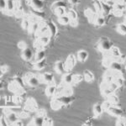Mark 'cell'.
<instances>
[{"label":"cell","instance_id":"obj_20","mask_svg":"<svg viewBox=\"0 0 126 126\" xmlns=\"http://www.w3.org/2000/svg\"><path fill=\"white\" fill-rule=\"evenodd\" d=\"M47 25L49 29V34L50 37H55L57 34V26L53 21H47Z\"/></svg>","mask_w":126,"mask_h":126},{"label":"cell","instance_id":"obj_34","mask_svg":"<svg viewBox=\"0 0 126 126\" xmlns=\"http://www.w3.org/2000/svg\"><path fill=\"white\" fill-rule=\"evenodd\" d=\"M66 8V3L64 0H56V2H54L51 4V9L54 10L57 8Z\"/></svg>","mask_w":126,"mask_h":126},{"label":"cell","instance_id":"obj_8","mask_svg":"<svg viewBox=\"0 0 126 126\" xmlns=\"http://www.w3.org/2000/svg\"><path fill=\"white\" fill-rule=\"evenodd\" d=\"M4 116L7 119L9 125H12L15 121H17L18 119H19V113H15L13 111H9V110H4Z\"/></svg>","mask_w":126,"mask_h":126},{"label":"cell","instance_id":"obj_59","mask_svg":"<svg viewBox=\"0 0 126 126\" xmlns=\"http://www.w3.org/2000/svg\"><path fill=\"white\" fill-rule=\"evenodd\" d=\"M115 3H122V4L126 5V0H114Z\"/></svg>","mask_w":126,"mask_h":126},{"label":"cell","instance_id":"obj_54","mask_svg":"<svg viewBox=\"0 0 126 126\" xmlns=\"http://www.w3.org/2000/svg\"><path fill=\"white\" fill-rule=\"evenodd\" d=\"M2 126H3V125H9V123H8V121H7V119H6V118L4 115H3L2 114L1 115V124H0Z\"/></svg>","mask_w":126,"mask_h":126},{"label":"cell","instance_id":"obj_1","mask_svg":"<svg viewBox=\"0 0 126 126\" xmlns=\"http://www.w3.org/2000/svg\"><path fill=\"white\" fill-rule=\"evenodd\" d=\"M74 101V97L72 95H59L53 97L50 102L51 109L54 110H59L64 106H68Z\"/></svg>","mask_w":126,"mask_h":126},{"label":"cell","instance_id":"obj_62","mask_svg":"<svg viewBox=\"0 0 126 126\" xmlns=\"http://www.w3.org/2000/svg\"><path fill=\"white\" fill-rule=\"evenodd\" d=\"M125 71H126V65H125Z\"/></svg>","mask_w":126,"mask_h":126},{"label":"cell","instance_id":"obj_38","mask_svg":"<svg viewBox=\"0 0 126 126\" xmlns=\"http://www.w3.org/2000/svg\"><path fill=\"white\" fill-rule=\"evenodd\" d=\"M58 21L59 23L61 24H62V25H66V24H70V18H69V16L67 15V14L63 16H61V17H58Z\"/></svg>","mask_w":126,"mask_h":126},{"label":"cell","instance_id":"obj_44","mask_svg":"<svg viewBox=\"0 0 126 126\" xmlns=\"http://www.w3.org/2000/svg\"><path fill=\"white\" fill-rule=\"evenodd\" d=\"M117 31L120 34H122V35H125L126 34V24H125V23L119 24V25L117 26Z\"/></svg>","mask_w":126,"mask_h":126},{"label":"cell","instance_id":"obj_6","mask_svg":"<svg viewBox=\"0 0 126 126\" xmlns=\"http://www.w3.org/2000/svg\"><path fill=\"white\" fill-rule=\"evenodd\" d=\"M24 82H25V83H27L30 87H37L38 85H39V83L40 82L39 77L35 76L34 73H31V72L26 73L24 76Z\"/></svg>","mask_w":126,"mask_h":126},{"label":"cell","instance_id":"obj_29","mask_svg":"<svg viewBox=\"0 0 126 126\" xmlns=\"http://www.w3.org/2000/svg\"><path fill=\"white\" fill-rule=\"evenodd\" d=\"M72 73H65L62 75V81L65 85H71L72 82Z\"/></svg>","mask_w":126,"mask_h":126},{"label":"cell","instance_id":"obj_39","mask_svg":"<svg viewBox=\"0 0 126 126\" xmlns=\"http://www.w3.org/2000/svg\"><path fill=\"white\" fill-rule=\"evenodd\" d=\"M15 15V17L17 18V19H23V18L24 17V15H25L23 7L21 6V7L16 9L15 12V15Z\"/></svg>","mask_w":126,"mask_h":126},{"label":"cell","instance_id":"obj_57","mask_svg":"<svg viewBox=\"0 0 126 126\" xmlns=\"http://www.w3.org/2000/svg\"><path fill=\"white\" fill-rule=\"evenodd\" d=\"M67 1H68V3L72 5H77V4H78V3H79V0H67Z\"/></svg>","mask_w":126,"mask_h":126},{"label":"cell","instance_id":"obj_60","mask_svg":"<svg viewBox=\"0 0 126 126\" xmlns=\"http://www.w3.org/2000/svg\"><path fill=\"white\" fill-rule=\"evenodd\" d=\"M103 1H104V2H107V1H109V0H103Z\"/></svg>","mask_w":126,"mask_h":126},{"label":"cell","instance_id":"obj_55","mask_svg":"<svg viewBox=\"0 0 126 126\" xmlns=\"http://www.w3.org/2000/svg\"><path fill=\"white\" fill-rule=\"evenodd\" d=\"M70 24L72 27H77V26L79 24V22H78V19H71L70 21Z\"/></svg>","mask_w":126,"mask_h":126},{"label":"cell","instance_id":"obj_42","mask_svg":"<svg viewBox=\"0 0 126 126\" xmlns=\"http://www.w3.org/2000/svg\"><path fill=\"white\" fill-rule=\"evenodd\" d=\"M84 79V77L82 74H73L72 75V82L74 84H78V83L81 82L82 81H83Z\"/></svg>","mask_w":126,"mask_h":126},{"label":"cell","instance_id":"obj_17","mask_svg":"<svg viewBox=\"0 0 126 126\" xmlns=\"http://www.w3.org/2000/svg\"><path fill=\"white\" fill-rule=\"evenodd\" d=\"M33 56H34L33 50L29 47H27L26 49L22 50L21 57L23 60L26 61V62H30L32 60V58H33Z\"/></svg>","mask_w":126,"mask_h":126},{"label":"cell","instance_id":"obj_24","mask_svg":"<svg viewBox=\"0 0 126 126\" xmlns=\"http://www.w3.org/2000/svg\"><path fill=\"white\" fill-rule=\"evenodd\" d=\"M46 66V59L41 61H38V62H34L33 63V69L35 71H40L43 70Z\"/></svg>","mask_w":126,"mask_h":126},{"label":"cell","instance_id":"obj_9","mask_svg":"<svg viewBox=\"0 0 126 126\" xmlns=\"http://www.w3.org/2000/svg\"><path fill=\"white\" fill-rule=\"evenodd\" d=\"M39 79H40V82L41 83H45V84H50L52 83L54 81V75L50 72H45L42 73V74L39 75Z\"/></svg>","mask_w":126,"mask_h":126},{"label":"cell","instance_id":"obj_35","mask_svg":"<svg viewBox=\"0 0 126 126\" xmlns=\"http://www.w3.org/2000/svg\"><path fill=\"white\" fill-rule=\"evenodd\" d=\"M103 82L106 83H111L113 82V73H112L111 70L105 72L104 77H103Z\"/></svg>","mask_w":126,"mask_h":126},{"label":"cell","instance_id":"obj_27","mask_svg":"<svg viewBox=\"0 0 126 126\" xmlns=\"http://www.w3.org/2000/svg\"><path fill=\"white\" fill-rule=\"evenodd\" d=\"M88 58V52L85 50H81L78 52V59L79 62H85Z\"/></svg>","mask_w":126,"mask_h":126},{"label":"cell","instance_id":"obj_16","mask_svg":"<svg viewBox=\"0 0 126 126\" xmlns=\"http://www.w3.org/2000/svg\"><path fill=\"white\" fill-rule=\"evenodd\" d=\"M84 15L87 18V19L89 20V22H90V23L94 24V21H95V19H96L97 16L98 15V14H97V12L93 11V9H89V8H88V9H85Z\"/></svg>","mask_w":126,"mask_h":126},{"label":"cell","instance_id":"obj_12","mask_svg":"<svg viewBox=\"0 0 126 126\" xmlns=\"http://www.w3.org/2000/svg\"><path fill=\"white\" fill-rule=\"evenodd\" d=\"M77 64V59L76 56H74L73 54L69 55L66 58V62H65V66H66V71H71L72 70L73 67L76 66Z\"/></svg>","mask_w":126,"mask_h":126},{"label":"cell","instance_id":"obj_58","mask_svg":"<svg viewBox=\"0 0 126 126\" xmlns=\"http://www.w3.org/2000/svg\"><path fill=\"white\" fill-rule=\"evenodd\" d=\"M15 3L16 9H18V8H19V7H21V6H22L21 0H15Z\"/></svg>","mask_w":126,"mask_h":126},{"label":"cell","instance_id":"obj_22","mask_svg":"<svg viewBox=\"0 0 126 126\" xmlns=\"http://www.w3.org/2000/svg\"><path fill=\"white\" fill-rule=\"evenodd\" d=\"M93 114H94V117L95 118H97L99 116H101L103 113V110H104V109H103V104H101V103H95L94 106H93Z\"/></svg>","mask_w":126,"mask_h":126},{"label":"cell","instance_id":"obj_36","mask_svg":"<svg viewBox=\"0 0 126 126\" xmlns=\"http://www.w3.org/2000/svg\"><path fill=\"white\" fill-rule=\"evenodd\" d=\"M4 110H9V111H13V112H15V113H19L21 111H23V108L21 106H19V105H16V106H6L5 108L2 107Z\"/></svg>","mask_w":126,"mask_h":126},{"label":"cell","instance_id":"obj_7","mask_svg":"<svg viewBox=\"0 0 126 126\" xmlns=\"http://www.w3.org/2000/svg\"><path fill=\"white\" fill-rule=\"evenodd\" d=\"M24 109L30 112H36L39 109V105H38L37 101L33 97H29L26 99L24 103Z\"/></svg>","mask_w":126,"mask_h":126},{"label":"cell","instance_id":"obj_40","mask_svg":"<svg viewBox=\"0 0 126 126\" xmlns=\"http://www.w3.org/2000/svg\"><path fill=\"white\" fill-rule=\"evenodd\" d=\"M94 24H96L97 26H103L105 24V19L103 15H98L97 16L96 19L94 21Z\"/></svg>","mask_w":126,"mask_h":126},{"label":"cell","instance_id":"obj_30","mask_svg":"<svg viewBox=\"0 0 126 126\" xmlns=\"http://www.w3.org/2000/svg\"><path fill=\"white\" fill-rule=\"evenodd\" d=\"M46 59V50L44 49H40L37 50L34 56V62H38V61H41Z\"/></svg>","mask_w":126,"mask_h":126},{"label":"cell","instance_id":"obj_41","mask_svg":"<svg viewBox=\"0 0 126 126\" xmlns=\"http://www.w3.org/2000/svg\"><path fill=\"white\" fill-rule=\"evenodd\" d=\"M55 15H56L57 17H61V16H63L65 15H66L67 14V12H66V8H57V9H54L53 10Z\"/></svg>","mask_w":126,"mask_h":126},{"label":"cell","instance_id":"obj_21","mask_svg":"<svg viewBox=\"0 0 126 126\" xmlns=\"http://www.w3.org/2000/svg\"><path fill=\"white\" fill-rule=\"evenodd\" d=\"M44 120L45 117L40 116V115L36 114L33 119H32L31 122L29 124V125H34V126H42L44 125Z\"/></svg>","mask_w":126,"mask_h":126},{"label":"cell","instance_id":"obj_43","mask_svg":"<svg viewBox=\"0 0 126 126\" xmlns=\"http://www.w3.org/2000/svg\"><path fill=\"white\" fill-rule=\"evenodd\" d=\"M23 95H20V94H15L14 95L13 97H12V102H13L16 105H19L20 103H23V97H22Z\"/></svg>","mask_w":126,"mask_h":126},{"label":"cell","instance_id":"obj_15","mask_svg":"<svg viewBox=\"0 0 126 126\" xmlns=\"http://www.w3.org/2000/svg\"><path fill=\"white\" fill-rule=\"evenodd\" d=\"M56 91H57V87H56V84L55 83V82H53L52 83H50V84L47 85L45 93H46V96L54 97L56 93Z\"/></svg>","mask_w":126,"mask_h":126},{"label":"cell","instance_id":"obj_28","mask_svg":"<svg viewBox=\"0 0 126 126\" xmlns=\"http://www.w3.org/2000/svg\"><path fill=\"white\" fill-rule=\"evenodd\" d=\"M102 0H93V5L95 8L97 13L98 15H102L103 14V6H102Z\"/></svg>","mask_w":126,"mask_h":126},{"label":"cell","instance_id":"obj_61","mask_svg":"<svg viewBox=\"0 0 126 126\" xmlns=\"http://www.w3.org/2000/svg\"><path fill=\"white\" fill-rule=\"evenodd\" d=\"M125 24H126V17H125Z\"/></svg>","mask_w":126,"mask_h":126},{"label":"cell","instance_id":"obj_56","mask_svg":"<svg viewBox=\"0 0 126 126\" xmlns=\"http://www.w3.org/2000/svg\"><path fill=\"white\" fill-rule=\"evenodd\" d=\"M12 125H13V126H23L24 124H23V122L20 120V119H18V120L15 121Z\"/></svg>","mask_w":126,"mask_h":126},{"label":"cell","instance_id":"obj_51","mask_svg":"<svg viewBox=\"0 0 126 126\" xmlns=\"http://www.w3.org/2000/svg\"><path fill=\"white\" fill-rule=\"evenodd\" d=\"M47 112L45 109H39L37 111H36V114L37 115H40V116H43V117H46L47 116Z\"/></svg>","mask_w":126,"mask_h":126},{"label":"cell","instance_id":"obj_26","mask_svg":"<svg viewBox=\"0 0 126 126\" xmlns=\"http://www.w3.org/2000/svg\"><path fill=\"white\" fill-rule=\"evenodd\" d=\"M83 77H84V80L87 82H92L94 81V74L89 70H84L83 72Z\"/></svg>","mask_w":126,"mask_h":126},{"label":"cell","instance_id":"obj_10","mask_svg":"<svg viewBox=\"0 0 126 126\" xmlns=\"http://www.w3.org/2000/svg\"><path fill=\"white\" fill-rule=\"evenodd\" d=\"M35 34H36L37 37L41 36V35H45V34H49V29H48V25H47V21H46V20H40L39 29H38Z\"/></svg>","mask_w":126,"mask_h":126},{"label":"cell","instance_id":"obj_48","mask_svg":"<svg viewBox=\"0 0 126 126\" xmlns=\"http://www.w3.org/2000/svg\"><path fill=\"white\" fill-rule=\"evenodd\" d=\"M9 71V66H8V65H2L1 66V68H0V73H1V75H0V77H3V74H6Z\"/></svg>","mask_w":126,"mask_h":126},{"label":"cell","instance_id":"obj_31","mask_svg":"<svg viewBox=\"0 0 126 126\" xmlns=\"http://www.w3.org/2000/svg\"><path fill=\"white\" fill-rule=\"evenodd\" d=\"M30 14H32L33 15H34L40 20H44L45 18H46V14H45L42 10H36V9H31V10H30Z\"/></svg>","mask_w":126,"mask_h":126},{"label":"cell","instance_id":"obj_19","mask_svg":"<svg viewBox=\"0 0 126 126\" xmlns=\"http://www.w3.org/2000/svg\"><path fill=\"white\" fill-rule=\"evenodd\" d=\"M16 9V6L15 0H7V9H6L5 15H14Z\"/></svg>","mask_w":126,"mask_h":126},{"label":"cell","instance_id":"obj_4","mask_svg":"<svg viewBox=\"0 0 126 126\" xmlns=\"http://www.w3.org/2000/svg\"><path fill=\"white\" fill-rule=\"evenodd\" d=\"M113 43L111 40L107 37H101L98 41V45H97V48L100 51L107 53L110 49L113 47Z\"/></svg>","mask_w":126,"mask_h":126},{"label":"cell","instance_id":"obj_46","mask_svg":"<svg viewBox=\"0 0 126 126\" xmlns=\"http://www.w3.org/2000/svg\"><path fill=\"white\" fill-rule=\"evenodd\" d=\"M116 125L117 126H125L126 125V119L125 117H123V115L118 117V119L116 121Z\"/></svg>","mask_w":126,"mask_h":126},{"label":"cell","instance_id":"obj_49","mask_svg":"<svg viewBox=\"0 0 126 126\" xmlns=\"http://www.w3.org/2000/svg\"><path fill=\"white\" fill-rule=\"evenodd\" d=\"M29 116H30V112L25 110V109H24L23 111H21L19 113V119H25V118H28Z\"/></svg>","mask_w":126,"mask_h":126},{"label":"cell","instance_id":"obj_47","mask_svg":"<svg viewBox=\"0 0 126 126\" xmlns=\"http://www.w3.org/2000/svg\"><path fill=\"white\" fill-rule=\"evenodd\" d=\"M0 9L3 14L6 13V9H7V0H1L0 1Z\"/></svg>","mask_w":126,"mask_h":126},{"label":"cell","instance_id":"obj_11","mask_svg":"<svg viewBox=\"0 0 126 126\" xmlns=\"http://www.w3.org/2000/svg\"><path fill=\"white\" fill-rule=\"evenodd\" d=\"M26 3L31 9L36 10H42L45 5L44 0H26Z\"/></svg>","mask_w":126,"mask_h":126},{"label":"cell","instance_id":"obj_45","mask_svg":"<svg viewBox=\"0 0 126 126\" xmlns=\"http://www.w3.org/2000/svg\"><path fill=\"white\" fill-rule=\"evenodd\" d=\"M67 15L69 16L70 19H78V13L72 9H69L67 11Z\"/></svg>","mask_w":126,"mask_h":126},{"label":"cell","instance_id":"obj_2","mask_svg":"<svg viewBox=\"0 0 126 126\" xmlns=\"http://www.w3.org/2000/svg\"><path fill=\"white\" fill-rule=\"evenodd\" d=\"M24 83H25V82H24V78L18 76L14 77L9 84V90L10 92L14 93L15 94L24 95L25 93Z\"/></svg>","mask_w":126,"mask_h":126},{"label":"cell","instance_id":"obj_53","mask_svg":"<svg viewBox=\"0 0 126 126\" xmlns=\"http://www.w3.org/2000/svg\"><path fill=\"white\" fill-rule=\"evenodd\" d=\"M114 61H117V62H119V63H121V64H124L126 61V56L124 54H122L121 56L117 59V60H114Z\"/></svg>","mask_w":126,"mask_h":126},{"label":"cell","instance_id":"obj_5","mask_svg":"<svg viewBox=\"0 0 126 126\" xmlns=\"http://www.w3.org/2000/svg\"><path fill=\"white\" fill-rule=\"evenodd\" d=\"M50 34H45V35H41L37 37L34 43V47H35L37 50L40 49H44V46H47L50 42Z\"/></svg>","mask_w":126,"mask_h":126},{"label":"cell","instance_id":"obj_37","mask_svg":"<svg viewBox=\"0 0 126 126\" xmlns=\"http://www.w3.org/2000/svg\"><path fill=\"white\" fill-rule=\"evenodd\" d=\"M30 25V20L29 19V17H28V15H24V17L22 19L21 26H22V28H23L24 30H28Z\"/></svg>","mask_w":126,"mask_h":126},{"label":"cell","instance_id":"obj_23","mask_svg":"<svg viewBox=\"0 0 126 126\" xmlns=\"http://www.w3.org/2000/svg\"><path fill=\"white\" fill-rule=\"evenodd\" d=\"M107 101L112 105H119V97H118L117 94H115V93H113L111 94H109V96H107Z\"/></svg>","mask_w":126,"mask_h":126},{"label":"cell","instance_id":"obj_33","mask_svg":"<svg viewBox=\"0 0 126 126\" xmlns=\"http://www.w3.org/2000/svg\"><path fill=\"white\" fill-rule=\"evenodd\" d=\"M40 22H32L30 23V25L28 29V32L30 34H36L38 29H39Z\"/></svg>","mask_w":126,"mask_h":126},{"label":"cell","instance_id":"obj_14","mask_svg":"<svg viewBox=\"0 0 126 126\" xmlns=\"http://www.w3.org/2000/svg\"><path fill=\"white\" fill-rule=\"evenodd\" d=\"M100 91H101V93H102L104 97H107V96H109V94H111V93H114L110 86V83H106L104 82H103L102 84H101Z\"/></svg>","mask_w":126,"mask_h":126},{"label":"cell","instance_id":"obj_52","mask_svg":"<svg viewBox=\"0 0 126 126\" xmlns=\"http://www.w3.org/2000/svg\"><path fill=\"white\" fill-rule=\"evenodd\" d=\"M18 47L23 50L28 47L27 43H26L25 41H24V40H20V41H19V43H18Z\"/></svg>","mask_w":126,"mask_h":126},{"label":"cell","instance_id":"obj_50","mask_svg":"<svg viewBox=\"0 0 126 126\" xmlns=\"http://www.w3.org/2000/svg\"><path fill=\"white\" fill-rule=\"evenodd\" d=\"M44 125H46V126L53 125V119L49 118L48 116H46L45 117V120H44Z\"/></svg>","mask_w":126,"mask_h":126},{"label":"cell","instance_id":"obj_25","mask_svg":"<svg viewBox=\"0 0 126 126\" xmlns=\"http://www.w3.org/2000/svg\"><path fill=\"white\" fill-rule=\"evenodd\" d=\"M108 68H109V70H112V71H119V72H121L122 71V64L121 63H119V62H117V61L113 60Z\"/></svg>","mask_w":126,"mask_h":126},{"label":"cell","instance_id":"obj_32","mask_svg":"<svg viewBox=\"0 0 126 126\" xmlns=\"http://www.w3.org/2000/svg\"><path fill=\"white\" fill-rule=\"evenodd\" d=\"M102 6H103V14L102 15H109V14H111L112 12V6H110L107 2H104L102 0Z\"/></svg>","mask_w":126,"mask_h":126},{"label":"cell","instance_id":"obj_18","mask_svg":"<svg viewBox=\"0 0 126 126\" xmlns=\"http://www.w3.org/2000/svg\"><path fill=\"white\" fill-rule=\"evenodd\" d=\"M55 70L56 72L58 73V74H65L66 73V66H65V62H63L62 61H57L56 63H55Z\"/></svg>","mask_w":126,"mask_h":126},{"label":"cell","instance_id":"obj_13","mask_svg":"<svg viewBox=\"0 0 126 126\" xmlns=\"http://www.w3.org/2000/svg\"><path fill=\"white\" fill-rule=\"evenodd\" d=\"M105 54H106L105 56H109V57H111L112 59H113V60H117V59L122 55L119 48L117 47V46H113V47H112L110 50Z\"/></svg>","mask_w":126,"mask_h":126},{"label":"cell","instance_id":"obj_3","mask_svg":"<svg viewBox=\"0 0 126 126\" xmlns=\"http://www.w3.org/2000/svg\"><path fill=\"white\" fill-rule=\"evenodd\" d=\"M103 106L104 110L106 111L107 113H109L110 115H112V116L119 117V116H122L124 113L123 109H122L119 105H112L108 102V101L103 103Z\"/></svg>","mask_w":126,"mask_h":126}]
</instances>
